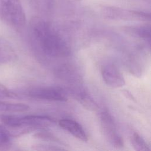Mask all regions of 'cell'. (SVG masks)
<instances>
[{
  "mask_svg": "<svg viewBox=\"0 0 151 151\" xmlns=\"http://www.w3.org/2000/svg\"><path fill=\"white\" fill-rule=\"evenodd\" d=\"M54 0H31V3L40 9L47 11L51 9L54 5Z\"/></svg>",
  "mask_w": 151,
  "mask_h": 151,
  "instance_id": "obj_13",
  "label": "cell"
},
{
  "mask_svg": "<svg viewBox=\"0 0 151 151\" xmlns=\"http://www.w3.org/2000/svg\"><path fill=\"white\" fill-rule=\"evenodd\" d=\"M1 119L6 127L13 129L21 133L42 129L55 123V121L50 117L37 115L25 116L4 115L1 117Z\"/></svg>",
  "mask_w": 151,
  "mask_h": 151,
  "instance_id": "obj_2",
  "label": "cell"
},
{
  "mask_svg": "<svg viewBox=\"0 0 151 151\" xmlns=\"http://www.w3.org/2000/svg\"><path fill=\"white\" fill-rule=\"evenodd\" d=\"M123 93H124V94L128 99H130V100H134V98L133 97V95H132L129 91L124 90V91H123Z\"/></svg>",
  "mask_w": 151,
  "mask_h": 151,
  "instance_id": "obj_18",
  "label": "cell"
},
{
  "mask_svg": "<svg viewBox=\"0 0 151 151\" xmlns=\"http://www.w3.org/2000/svg\"><path fill=\"white\" fill-rule=\"evenodd\" d=\"M15 57V52L9 44L0 37V63H8Z\"/></svg>",
  "mask_w": 151,
  "mask_h": 151,
  "instance_id": "obj_11",
  "label": "cell"
},
{
  "mask_svg": "<svg viewBox=\"0 0 151 151\" xmlns=\"http://www.w3.org/2000/svg\"><path fill=\"white\" fill-rule=\"evenodd\" d=\"M74 95L80 103L86 109L90 110H96L98 106L93 99L84 90L80 88L74 90Z\"/></svg>",
  "mask_w": 151,
  "mask_h": 151,
  "instance_id": "obj_10",
  "label": "cell"
},
{
  "mask_svg": "<svg viewBox=\"0 0 151 151\" xmlns=\"http://www.w3.org/2000/svg\"><path fill=\"white\" fill-rule=\"evenodd\" d=\"M101 12L105 18L113 20L142 21L150 20V13L140 11L126 9L116 6H104L101 8Z\"/></svg>",
  "mask_w": 151,
  "mask_h": 151,
  "instance_id": "obj_4",
  "label": "cell"
},
{
  "mask_svg": "<svg viewBox=\"0 0 151 151\" xmlns=\"http://www.w3.org/2000/svg\"><path fill=\"white\" fill-rule=\"evenodd\" d=\"M34 136L37 138L40 139L41 140H46V141L59 142L58 139L55 136H54L52 134H51L45 130L40 131L38 133H35Z\"/></svg>",
  "mask_w": 151,
  "mask_h": 151,
  "instance_id": "obj_15",
  "label": "cell"
},
{
  "mask_svg": "<svg viewBox=\"0 0 151 151\" xmlns=\"http://www.w3.org/2000/svg\"><path fill=\"white\" fill-rule=\"evenodd\" d=\"M37 150H64L62 147H56L55 146H50L47 145H38L37 146Z\"/></svg>",
  "mask_w": 151,
  "mask_h": 151,
  "instance_id": "obj_17",
  "label": "cell"
},
{
  "mask_svg": "<svg viewBox=\"0 0 151 151\" xmlns=\"http://www.w3.org/2000/svg\"><path fill=\"white\" fill-rule=\"evenodd\" d=\"M10 142L9 132L0 124V149L6 147Z\"/></svg>",
  "mask_w": 151,
  "mask_h": 151,
  "instance_id": "obj_14",
  "label": "cell"
},
{
  "mask_svg": "<svg viewBox=\"0 0 151 151\" xmlns=\"http://www.w3.org/2000/svg\"><path fill=\"white\" fill-rule=\"evenodd\" d=\"M18 96L9 90L3 84L0 83V99L5 98H18Z\"/></svg>",
  "mask_w": 151,
  "mask_h": 151,
  "instance_id": "obj_16",
  "label": "cell"
},
{
  "mask_svg": "<svg viewBox=\"0 0 151 151\" xmlns=\"http://www.w3.org/2000/svg\"><path fill=\"white\" fill-rule=\"evenodd\" d=\"M0 18L12 29H22L26 17L21 0H0Z\"/></svg>",
  "mask_w": 151,
  "mask_h": 151,
  "instance_id": "obj_3",
  "label": "cell"
},
{
  "mask_svg": "<svg viewBox=\"0 0 151 151\" xmlns=\"http://www.w3.org/2000/svg\"><path fill=\"white\" fill-rule=\"evenodd\" d=\"M27 95L41 100L65 101L67 96L65 91L60 88L54 87H35L28 90Z\"/></svg>",
  "mask_w": 151,
  "mask_h": 151,
  "instance_id": "obj_6",
  "label": "cell"
},
{
  "mask_svg": "<svg viewBox=\"0 0 151 151\" xmlns=\"http://www.w3.org/2000/svg\"><path fill=\"white\" fill-rule=\"evenodd\" d=\"M58 124L61 128L68 132L78 139L83 142H87L88 140L87 134L83 127L78 122L71 119H64L60 120Z\"/></svg>",
  "mask_w": 151,
  "mask_h": 151,
  "instance_id": "obj_8",
  "label": "cell"
},
{
  "mask_svg": "<svg viewBox=\"0 0 151 151\" xmlns=\"http://www.w3.org/2000/svg\"><path fill=\"white\" fill-rule=\"evenodd\" d=\"M123 29L128 34L136 38H141L150 45V26L149 24L126 26L124 27Z\"/></svg>",
  "mask_w": 151,
  "mask_h": 151,
  "instance_id": "obj_9",
  "label": "cell"
},
{
  "mask_svg": "<svg viewBox=\"0 0 151 151\" xmlns=\"http://www.w3.org/2000/svg\"><path fill=\"white\" fill-rule=\"evenodd\" d=\"M100 124L107 141L113 147L120 148L123 146V139L119 133L114 120L107 110L100 114Z\"/></svg>",
  "mask_w": 151,
  "mask_h": 151,
  "instance_id": "obj_5",
  "label": "cell"
},
{
  "mask_svg": "<svg viewBox=\"0 0 151 151\" xmlns=\"http://www.w3.org/2000/svg\"><path fill=\"white\" fill-rule=\"evenodd\" d=\"M29 35L33 46L44 56L62 58L70 54V47L64 35L50 22L34 17L29 22Z\"/></svg>",
  "mask_w": 151,
  "mask_h": 151,
  "instance_id": "obj_1",
  "label": "cell"
},
{
  "mask_svg": "<svg viewBox=\"0 0 151 151\" xmlns=\"http://www.w3.org/2000/svg\"><path fill=\"white\" fill-rule=\"evenodd\" d=\"M130 142L134 149L138 151H149V146L143 138L137 133H133L130 136Z\"/></svg>",
  "mask_w": 151,
  "mask_h": 151,
  "instance_id": "obj_12",
  "label": "cell"
},
{
  "mask_svg": "<svg viewBox=\"0 0 151 151\" xmlns=\"http://www.w3.org/2000/svg\"><path fill=\"white\" fill-rule=\"evenodd\" d=\"M101 76L107 86L117 88L125 84V80L119 70L113 64H106L102 67Z\"/></svg>",
  "mask_w": 151,
  "mask_h": 151,
  "instance_id": "obj_7",
  "label": "cell"
}]
</instances>
